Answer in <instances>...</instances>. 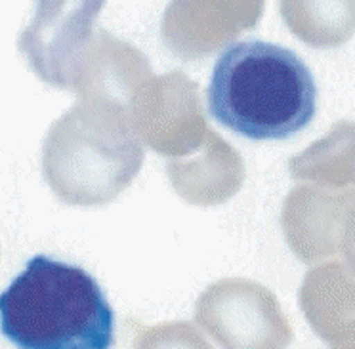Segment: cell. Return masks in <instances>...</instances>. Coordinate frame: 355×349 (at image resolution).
Masks as SVG:
<instances>
[{"instance_id": "obj_3", "label": "cell", "mask_w": 355, "mask_h": 349, "mask_svg": "<svg viewBox=\"0 0 355 349\" xmlns=\"http://www.w3.org/2000/svg\"><path fill=\"white\" fill-rule=\"evenodd\" d=\"M144 164L130 111L115 101L78 98L48 130L42 172L71 206H103L116 199Z\"/></svg>"}, {"instance_id": "obj_5", "label": "cell", "mask_w": 355, "mask_h": 349, "mask_svg": "<svg viewBox=\"0 0 355 349\" xmlns=\"http://www.w3.org/2000/svg\"><path fill=\"white\" fill-rule=\"evenodd\" d=\"M130 118L139 140L164 156L195 153L210 136L197 84L182 73L151 78L132 103Z\"/></svg>"}, {"instance_id": "obj_2", "label": "cell", "mask_w": 355, "mask_h": 349, "mask_svg": "<svg viewBox=\"0 0 355 349\" xmlns=\"http://www.w3.org/2000/svg\"><path fill=\"white\" fill-rule=\"evenodd\" d=\"M0 332L17 349H111L115 313L86 269L37 254L0 292Z\"/></svg>"}, {"instance_id": "obj_1", "label": "cell", "mask_w": 355, "mask_h": 349, "mask_svg": "<svg viewBox=\"0 0 355 349\" xmlns=\"http://www.w3.org/2000/svg\"><path fill=\"white\" fill-rule=\"evenodd\" d=\"M317 84L288 48L243 40L218 57L209 88L210 115L227 130L256 141L286 140L317 113Z\"/></svg>"}, {"instance_id": "obj_4", "label": "cell", "mask_w": 355, "mask_h": 349, "mask_svg": "<svg viewBox=\"0 0 355 349\" xmlns=\"http://www.w3.org/2000/svg\"><path fill=\"white\" fill-rule=\"evenodd\" d=\"M103 6L105 0H37L31 25L17 40L37 77L55 88L73 90Z\"/></svg>"}]
</instances>
